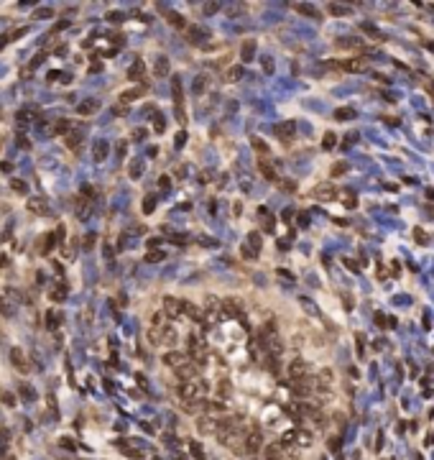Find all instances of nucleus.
<instances>
[{
	"instance_id": "obj_1",
	"label": "nucleus",
	"mask_w": 434,
	"mask_h": 460,
	"mask_svg": "<svg viewBox=\"0 0 434 460\" xmlns=\"http://www.w3.org/2000/svg\"><path fill=\"white\" fill-rule=\"evenodd\" d=\"M205 391H207V386L200 381V378H194V381H184L181 386H179V396L184 399V404H192V401H200L202 396H205Z\"/></svg>"
},
{
	"instance_id": "obj_2",
	"label": "nucleus",
	"mask_w": 434,
	"mask_h": 460,
	"mask_svg": "<svg viewBox=\"0 0 434 460\" xmlns=\"http://www.w3.org/2000/svg\"><path fill=\"white\" fill-rule=\"evenodd\" d=\"M261 248H263V243H261V233H248L245 246H243V256H245V258H258Z\"/></svg>"
},
{
	"instance_id": "obj_3",
	"label": "nucleus",
	"mask_w": 434,
	"mask_h": 460,
	"mask_svg": "<svg viewBox=\"0 0 434 460\" xmlns=\"http://www.w3.org/2000/svg\"><path fill=\"white\" fill-rule=\"evenodd\" d=\"M243 445H245V452H251V455L258 452V450L263 447V435H261V430H251V432L245 435V442H243Z\"/></svg>"
},
{
	"instance_id": "obj_4",
	"label": "nucleus",
	"mask_w": 434,
	"mask_h": 460,
	"mask_svg": "<svg viewBox=\"0 0 434 460\" xmlns=\"http://www.w3.org/2000/svg\"><path fill=\"white\" fill-rule=\"evenodd\" d=\"M273 133L279 136L284 143H289V138L296 133V126L291 123V121H284V123H276V128H273Z\"/></svg>"
},
{
	"instance_id": "obj_5",
	"label": "nucleus",
	"mask_w": 434,
	"mask_h": 460,
	"mask_svg": "<svg viewBox=\"0 0 434 460\" xmlns=\"http://www.w3.org/2000/svg\"><path fill=\"white\" fill-rule=\"evenodd\" d=\"M187 38H189V44H202L205 38H210V31L202 28V26H189L187 28Z\"/></svg>"
},
{
	"instance_id": "obj_6",
	"label": "nucleus",
	"mask_w": 434,
	"mask_h": 460,
	"mask_svg": "<svg viewBox=\"0 0 434 460\" xmlns=\"http://www.w3.org/2000/svg\"><path fill=\"white\" fill-rule=\"evenodd\" d=\"M164 312H166L169 317L184 315V302H179V299H174V297H166V299H164Z\"/></svg>"
},
{
	"instance_id": "obj_7",
	"label": "nucleus",
	"mask_w": 434,
	"mask_h": 460,
	"mask_svg": "<svg viewBox=\"0 0 434 460\" xmlns=\"http://www.w3.org/2000/svg\"><path fill=\"white\" fill-rule=\"evenodd\" d=\"M11 361H13V366H16L18 373H28L31 371V366H28V361H26V356H23L21 348H13L11 351Z\"/></svg>"
},
{
	"instance_id": "obj_8",
	"label": "nucleus",
	"mask_w": 434,
	"mask_h": 460,
	"mask_svg": "<svg viewBox=\"0 0 434 460\" xmlns=\"http://www.w3.org/2000/svg\"><path fill=\"white\" fill-rule=\"evenodd\" d=\"M289 378H291V381H301V378H306V363H304L301 358H296V361H291V363H289Z\"/></svg>"
},
{
	"instance_id": "obj_9",
	"label": "nucleus",
	"mask_w": 434,
	"mask_h": 460,
	"mask_svg": "<svg viewBox=\"0 0 434 460\" xmlns=\"http://www.w3.org/2000/svg\"><path fill=\"white\" fill-rule=\"evenodd\" d=\"M222 315H225V317H240V315H243L240 302H238V299H225V302H222Z\"/></svg>"
},
{
	"instance_id": "obj_10",
	"label": "nucleus",
	"mask_w": 434,
	"mask_h": 460,
	"mask_svg": "<svg viewBox=\"0 0 434 460\" xmlns=\"http://www.w3.org/2000/svg\"><path fill=\"white\" fill-rule=\"evenodd\" d=\"M28 210L33 212V215H41V217H46V215H51V207L44 202V200H38V197H33V200H28Z\"/></svg>"
},
{
	"instance_id": "obj_11",
	"label": "nucleus",
	"mask_w": 434,
	"mask_h": 460,
	"mask_svg": "<svg viewBox=\"0 0 434 460\" xmlns=\"http://www.w3.org/2000/svg\"><path fill=\"white\" fill-rule=\"evenodd\" d=\"M312 195H314V197H320V200H332V197L337 195V189H335L330 182H325V184H320V187H314Z\"/></svg>"
},
{
	"instance_id": "obj_12",
	"label": "nucleus",
	"mask_w": 434,
	"mask_h": 460,
	"mask_svg": "<svg viewBox=\"0 0 434 460\" xmlns=\"http://www.w3.org/2000/svg\"><path fill=\"white\" fill-rule=\"evenodd\" d=\"M187 361H189V358H187V353H176V351H171V353H166V356H164V363H166V366H171L174 371H176L179 366H184Z\"/></svg>"
},
{
	"instance_id": "obj_13",
	"label": "nucleus",
	"mask_w": 434,
	"mask_h": 460,
	"mask_svg": "<svg viewBox=\"0 0 434 460\" xmlns=\"http://www.w3.org/2000/svg\"><path fill=\"white\" fill-rule=\"evenodd\" d=\"M107 153H110V146H107V141H95V148H92V156H95V161H105V159H107Z\"/></svg>"
},
{
	"instance_id": "obj_14",
	"label": "nucleus",
	"mask_w": 434,
	"mask_h": 460,
	"mask_svg": "<svg viewBox=\"0 0 434 460\" xmlns=\"http://www.w3.org/2000/svg\"><path fill=\"white\" fill-rule=\"evenodd\" d=\"M97 110H100V102H97V100H92V97L77 105V112H80V115H92V112H97Z\"/></svg>"
},
{
	"instance_id": "obj_15",
	"label": "nucleus",
	"mask_w": 434,
	"mask_h": 460,
	"mask_svg": "<svg viewBox=\"0 0 434 460\" xmlns=\"http://www.w3.org/2000/svg\"><path fill=\"white\" fill-rule=\"evenodd\" d=\"M153 72H156V77H166V74H169V59H166V56H156Z\"/></svg>"
},
{
	"instance_id": "obj_16",
	"label": "nucleus",
	"mask_w": 434,
	"mask_h": 460,
	"mask_svg": "<svg viewBox=\"0 0 434 460\" xmlns=\"http://www.w3.org/2000/svg\"><path fill=\"white\" fill-rule=\"evenodd\" d=\"M143 72H146V64H143L141 59H136V62L131 64V69H128V77H131V80H141Z\"/></svg>"
},
{
	"instance_id": "obj_17",
	"label": "nucleus",
	"mask_w": 434,
	"mask_h": 460,
	"mask_svg": "<svg viewBox=\"0 0 434 460\" xmlns=\"http://www.w3.org/2000/svg\"><path fill=\"white\" fill-rule=\"evenodd\" d=\"M171 92H174L176 107H181V100H184V95H181V77H174V80H171Z\"/></svg>"
},
{
	"instance_id": "obj_18",
	"label": "nucleus",
	"mask_w": 434,
	"mask_h": 460,
	"mask_svg": "<svg viewBox=\"0 0 434 460\" xmlns=\"http://www.w3.org/2000/svg\"><path fill=\"white\" fill-rule=\"evenodd\" d=\"M291 391H294L296 396H309V394H312V386H306V378H301V381H294Z\"/></svg>"
},
{
	"instance_id": "obj_19",
	"label": "nucleus",
	"mask_w": 434,
	"mask_h": 460,
	"mask_svg": "<svg viewBox=\"0 0 434 460\" xmlns=\"http://www.w3.org/2000/svg\"><path fill=\"white\" fill-rule=\"evenodd\" d=\"M352 118H355V110H352V107H337V110H335V121H340V123L352 121Z\"/></svg>"
},
{
	"instance_id": "obj_20",
	"label": "nucleus",
	"mask_w": 434,
	"mask_h": 460,
	"mask_svg": "<svg viewBox=\"0 0 434 460\" xmlns=\"http://www.w3.org/2000/svg\"><path fill=\"white\" fill-rule=\"evenodd\" d=\"M187 342H189V353L197 356V358H202V345H200V340H197V335H189Z\"/></svg>"
},
{
	"instance_id": "obj_21",
	"label": "nucleus",
	"mask_w": 434,
	"mask_h": 460,
	"mask_svg": "<svg viewBox=\"0 0 434 460\" xmlns=\"http://www.w3.org/2000/svg\"><path fill=\"white\" fill-rule=\"evenodd\" d=\"M261 174H263L268 182H279V177H276V169H273L268 161H261Z\"/></svg>"
},
{
	"instance_id": "obj_22",
	"label": "nucleus",
	"mask_w": 434,
	"mask_h": 460,
	"mask_svg": "<svg viewBox=\"0 0 434 460\" xmlns=\"http://www.w3.org/2000/svg\"><path fill=\"white\" fill-rule=\"evenodd\" d=\"M281 455H284V447H281V445H271V447H266V460H281Z\"/></svg>"
},
{
	"instance_id": "obj_23",
	"label": "nucleus",
	"mask_w": 434,
	"mask_h": 460,
	"mask_svg": "<svg viewBox=\"0 0 434 460\" xmlns=\"http://www.w3.org/2000/svg\"><path fill=\"white\" fill-rule=\"evenodd\" d=\"M243 74H245L243 67H230V69H227V80H230V82H240Z\"/></svg>"
},
{
	"instance_id": "obj_24",
	"label": "nucleus",
	"mask_w": 434,
	"mask_h": 460,
	"mask_svg": "<svg viewBox=\"0 0 434 460\" xmlns=\"http://www.w3.org/2000/svg\"><path fill=\"white\" fill-rule=\"evenodd\" d=\"M205 87H207V77H205V74H200V77H194V85H192L194 95H202V92H205Z\"/></svg>"
},
{
	"instance_id": "obj_25",
	"label": "nucleus",
	"mask_w": 434,
	"mask_h": 460,
	"mask_svg": "<svg viewBox=\"0 0 434 460\" xmlns=\"http://www.w3.org/2000/svg\"><path fill=\"white\" fill-rule=\"evenodd\" d=\"M240 54H243V59H245V62H251V59L256 56V41H253V38L243 44V51H240Z\"/></svg>"
},
{
	"instance_id": "obj_26",
	"label": "nucleus",
	"mask_w": 434,
	"mask_h": 460,
	"mask_svg": "<svg viewBox=\"0 0 434 460\" xmlns=\"http://www.w3.org/2000/svg\"><path fill=\"white\" fill-rule=\"evenodd\" d=\"M184 315H189L192 320H197V322H202V312L197 310L194 304H189V302H184Z\"/></svg>"
},
{
	"instance_id": "obj_27",
	"label": "nucleus",
	"mask_w": 434,
	"mask_h": 460,
	"mask_svg": "<svg viewBox=\"0 0 434 460\" xmlns=\"http://www.w3.org/2000/svg\"><path fill=\"white\" fill-rule=\"evenodd\" d=\"M327 11H330V16H347V13H350V6H340V3H330V6H327Z\"/></svg>"
},
{
	"instance_id": "obj_28",
	"label": "nucleus",
	"mask_w": 434,
	"mask_h": 460,
	"mask_svg": "<svg viewBox=\"0 0 434 460\" xmlns=\"http://www.w3.org/2000/svg\"><path fill=\"white\" fill-rule=\"evenodd\" d=\"M11 189L18 192V195H28V184L23 179H11Z\"/></svg>"
},
{
	"instance_id": "obj_29",
	"label": "nucleus",
	"mask_w": 434,
	"mask_h": 460,
	"mask_svg": "<svg viewBox=\"0 0 434 460\" xmlns=\"http://www.w3.org/2000/svg\"><path fill=\"white\" fill-rule=\"evenodd\" d=\"M166 18H169V23H171L174 28H187V21H184L179 13H166Z\"/></svg>"
},
{
	"instance_id": "obj_30",
	"label": "nucleus",
	"mask_w": 434,
	"mask_h": 460,
	"mask_svg": "<svg viewBox=\"0 0 434 460\" xmlns=\"http://www.w3.org/2000/svg\"><path fill=\"white\" fill-rule=\"evenodd\" d=\"M141 95H143V87L128 90V92H123V95H120V102H131V100H136V97H141Z\"/></svg>"
},
{
	"instance_id": "obj_31",
	"label": "nucleus",
	"mask_w": 434,
	"mask_h": 460,
	"mask_svg": "<svg viewBox=\"0 0 434 460\" xmlns=\"http://www.w3.org/2000/svg\"><path fill=\"white\" fill-rule=\"evenodd\" d=\"M69 128H72L69 121H56V123L51 126V133H69Z\"/></svg>"
},
{
	"instance_id": "obj_32",
	"label": "nucleus",
	"mask_w": 434,
	"mask_h": 460,
	"mask_svg": "<svg viewBox=\"0 0 434 460\" xmlns=\"http://www.w3.org/2000/svg\"><path fill=\"white\" fill-rule=\"evenodd\" d=\"M299 13H304V16H312V18H317V11H314V6H306V3H296L294 6Z\"/></svg>"
},
{
	"instance_id": "obj_33",
	"label": "nucleus",
	"mask_w": 434,
	"mask_h": 460,
	"mask_svg": "<svg viewBox=\"0 0 434 460\" xmlns=\"http://www.w3.org/2000/svg\"><path fill=\"white\" fill-rule=\"evenodd\" d=\"M258 215L263 217V227H266V230H273V215H271V212L266 215V207H261V210H258Z\"/></svg>"
},
{
	"instance_id": "obj_34",
	"label": "nucleus",
	"mask_w": 434,
	"mask_h": 460,
	"mask_svg": "<svg viewBox=\"0 0 434 460\" xmlns=\"http://www.w3.org/2000/svg\"><path fill=\"white\" fill-rule=\"evenodd\" d=\"M80 141H82V133H69L67 136V146L69 148H80Z\"/></svg>"
},
{
	"instance_id": "obj_35",
	"label": "nucleus",
	"mask_w": 434,
	"mask_h": 460,
	"mask_svg": "<svg viewBox=\"0 0 434 460\" xmlns=\"http://www.w3.org/2000/svg\"><path fill=\"white\" fill-rule=\"evenodd\" d=\"M340 67H342V69H350V72H360V69H365L363 62H342Z\"/></svg>"
},
{
	"instance_id": "obj_36",
	"label": "nucleus",
	"mask_w": 434,
	"mask_h": 460,
	"mask_svg": "<svg viewBox=\"0 0 434 460\" xmlns=\"http://www.w3.org/2000/svg\"><path fill=\"white\" fill-rule=\"evenodd\" d=\"M376 322H378V327H393V325H396V320H393V317L388 320V317H383L381 312L376 315Z\"/></svg>"
},
{
	"instance_id": "obj_37",
	"label": "nucleus",
	"mask_w": 434,
	"mask_h": 460,
	"mask_svg": "<svg viewBox=\"0 0 434 460\" xmlns=\"http://www.w3.org/2000/svg\"><path fill=\"white\" fill-rule=\"evenodd\" d=\"M64 297H67V286H64V284H59V286L51 292V299H54V302H61Z\"/></svg>"
},
{
	"instance_id": "obj_38",
	"label": "nucleus",
	"mask_w": 434,
	"mask_h": 460,
	"mask_svg": "<svg viewBox=\"0 0 434 460\" xmlns=\"http://www.w3.org/2000/svg\"><path fill=\"white\" fill-rule=\"evenodd\" d=\"M87 210H90V202L80 197V200H77V212H80V217H85V215H87Z\"/></svg>"
},
{
	"instance_id": "obj_39",
	"label": "nucleus",
	"mask_w": 434,
	"mask_h": 460,
	"mask_svg": "<svg viewBox=\"0 0 434 460\" xmlns=\"http://www.w3.org/2000/svg\"><path fill=\"white\" fill-rule=\"evenodd\" d=\"M347 169H350V164L340 161V164H335V166H332V177H342V174H345Z\"/></svg>"
},
{
	"instance_id": "obj_40",
	"label": "nucleus",
	"mask_w": 434,
	"mask_h": 460,
	"mask_svg": "<svg viewBox=\"0 0 434 460\" xmlns=\"http://www.w3.org/2000/svg\"><path fill=\"white\" fill-rule=\"evenodd\" d=\"M46 322H49V327L54 330V327H59V322H61V315H56V312H49V315H46Z\"/></svg>"
},
{
	"instance_id": "obj_41",
	"label": "nucleus",
	"mask_w": 434,
	"mask_h": 460,
	"mask_svg": "<svg viewBox=\"0 0 434 460\" xmlns=\"http://www.w3.org/2000/svg\"><path fill=\"white\" fill-rule=\"evenodd\" d=\"M153 207H156V197H146V200H143V212H146V215H151V212H153Z\"/></svg>"
},
{
	"instance_id": "obj_42",
	"label": "nucleus",
	"mask_w": 434,
	"mask_h": 460,
	"mask_svg": "<svg viewBox=\"0 0 434 460\" xmlns=\"http://www.w3.org/2000/svg\"><path fill=\"white\" fill-rule=\"evenodd\" d=\"M414 238H416L421 246H426V243H429V238H426V233H424L421 227H414Z\"/></svg>"
},
{
	"instance_id": "obj_43",
	"label": "nucleus",
	"mask_w": 434,
	"mask_h": 460,
	"mask_svg": "<svg viewBox=\"0 0 434 460\" xmlns=\"http://www.w3.org/2000/svg\"><path fill=\"white\" fill-rule=\"evenodd\" d=\"M342 197H345V202H342L345 207H355V205H358V202H355V195H352V192H342Z\"/></svg>"
},
{
	"instance_id": "obj_44",
	"label": "nucleus",
	"mask_w": 434,
	"mask_h": 460,
	"mask_svg": "<svg viewBox=\"0 0 434 460\" xmlns=\"http://www.w3.org/2000/svg\"><path fill=\"white\" fill-rule=\"evenodd\" d=\"M355 340H358V356L363 358V356H365V337L358 332V335H355Z\"/></svg>"
},
{
	"instance_id": "obj_45",
	"label": "nucleus",
	"mask_w": 434,
	"mask_h": 460,
	"mask_svg": "<svg viewBox=\"0 0 434 460\" xmlns=\"http://www.w3.org/2000/svg\"><path fill=\"white\" fill-rule=\"evenodd\" d=\"M0 401H3V404H11V407H13V404H16V396H13L11 391H0Z\"/></svg>"
},
{
	"instance_id": "obj_46",
	"label": "nucleus",
	"mask_w": 434,
	"mask_h": 460,
	"mask_svg": "<svg viewBox=\"0 0 434 460\" xmlns=\"http://www.w3.org/2000/svg\"><path fill=\"white\" fill-rule=\"evenodd\" d=\"M340 46H350V49H360L363 41H358V38H350V41H340Z\"/></svg>"
},
{
	"instance_id": "obj_47",
	"label": "nucleus",
	"mask_w": 434,
	"mask_h": 460,
	"mask_svg": "<svg viewBox=\"0 0 434 460\" xmlns=\"http://www.w3.org/2000/svg\"><path fill=\"white\" fill-rule=\"evenodd\" d=\"M51 13H54V11H51V8H38V11H36V13H33V18H49V16H51Z\"/></svg>"
},
{
	"instance_id": "obj_48",
	"label": "nucleus",
	"mask_w": 434,
	"mask_h": 460,
	"mask_svg": "<svg viewBox=\"0 0 434 460\" xmlns=\"http://www.w3.org/2000/svg\"><path fill=\"white\" fill-rule=\"evenodd\" d=\"M220 11V3H210V6H205V16H212V13H217Z\"/></svg>"
},
{
	"instance_id": "obj_49",
	"label": "nucleus",
	"mask_w": 434,
	"mask_h": 460,
	"mask_svg": "<svg viewBox=\"0 0 434 460\" xmlns=\"http://www.w3.org/2000/svg\"><path fill=\"white\" fill-rule=\"evenodd\" d=\"M335 141H337V138H335L332 133H327V136H325V143H322V146H325V148H335Z\"/></svg>"
},
{
	"instance_id": "obj_50",
	"label": "nucleus",
	"mask_w": 434,
	"mask_h": 460,
	"mask_svg": "<svg viewBox=\"0 0 434 460\" xmlns=\"http://www.w3.org/2000/svg\"><path fill=\"white\" fill-rule=\"evenodd\" d=\"M253 148H256L258 153H266V143H263L261 138H253Z\"/></svg>"
},
{
	"instance_id": "obj_51",
	"label": "nucleus",
	"mask_w": 434,
	"mask_h": 460,
	"mask_svg": "<svg viewBox=\"0 0 434 460\" xmlns=\"http://www.w3.org/2000/svg\"><path fill=\"white\" fill-rule=\"evenodd\" d=\"M296 220H299V225H301V227H304V225H309V212H304V210H301V212L296 215Z\"/></svg>"
},
{
	"instance_id": "obj_52",
	"label": "nucleus",
	"mask_w": 434,
	"mask_h": 460,
	"mask_svg": "<svg viewBox=\"0 0 434 460\" xmlns=\"http://www.w3.org/2000/svg\"><path fill=\"white\" fill-rule=\"evenodd\" d=\"M161 258H164L161 251H156V253H148V256H146V261H161Z\"/></svg>"
},
{
	"instance_id": "obj_53",
	"label": "nucleus",
	"mask_w": 434,
	"mask_h": 460,
	"mask_svg": "<svg viewBox=\"0 0 434 460\" xmlns=\"http://www.w3.org/2000/svg\"><path fill=\"white\" fill-rule=\"evenodd\" d=\"M225 394H230V381H222L220 383V396H225Z\"/></svg>"
},
{
	"instance_id": "obj_54",
	"label": "nucleus",
	"mask_w": 434,
	"mask_h": 460,
	"mask_svg": "<svg viewBox=\"0 0 434 460\" xmlns=\"http://www.w3.org/2000/svg\"><path fill=\"white\" fill-rule=\"evenodd\" d=\"M153 128L159 131V133L164 131V118H161V115H156V123H153Z\"/></svg>"
},
{
	"instance_id": "obj_55",
	"label": "nucleus",
	"mask_w": 434,
	"mask_h": 460,
	"mask_svg": "<svg viewBox=\"0 0 434 460\" xmlns=\"http://www.w3.org/2000/svg\"><path fill=\"white\" fill-rule=\"evenodd\" d=\"M184 141H187V133H179V136H176V148H181Z\"/></svg>"
},
{
	"instance_id": "obj_56",
	"label": "nucleus",
	"mask_w": 434,
	"mask_h": 460,
	"mask_svg": "<svg viewBox=\"0 0 434 460\" xmlns=\"http://www.w3.org/2000/svg\"><path fill=\"white\" fill-rule=\"evenodd\" d=\"M131 174L138 177V174H141V164H133V166H131Z\"/></svg>"
},
{
	"instance_id": "obj_57",
	"label": "nucleus",
	"mask_w": 434,
	"mask_h": 460,
	"mask_svg": "<svg viewBox=\"0 0 434 460\" xmlns=\"http://www.w3.org/2000/svg\"><path fill=\"white\" fill-rule=\"evenodd\" d=\"M169 187H171V184H169V177H161V189L169 192Z\"/></svg>"
},
{
	"instance_id": "obj_58",
	"label": "nucleus",
	"mask_w": 434,
	"mask_h": 460,
	"mask_svg": "<svg viewBox=\"0 0 434 460\" xmlns=\"http://www.w3.org/2000/svg\"><path fill=\"white\" fill-rule=\"evenodd\" d=\"M8 266V256H0V268H6Z\"/></svg>"
}]
</instances>
